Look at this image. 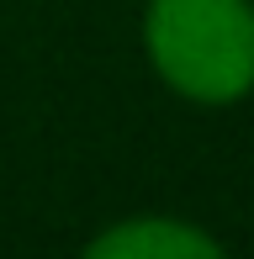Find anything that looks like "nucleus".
<instances>
[{
  "label": "nucleus",
  "instance_id": "obj_1",
  "mask_svg": "<svg viewBox=\"0 0 254 259\" xmlns=\"http://www.w3.org/2000/svg\"><path fill=\"white\" fill-rule=\"evenodd\" d=\"M143 42L159 79L201 106H233L254 90L249 0H148Z\"/></svg>",
  "mask_w": 254,
  "mask_h": 259
},
{
  "label": "nucleus",
  "instance_id": "obj_2",
  "mask_svg": "<svg viewBox=\"0 0 254 259\" xmlns=\"http://www.w3.org/2000/svg\"><path fill=\"white\" fill-rule=\"evenodd\" d=\"M90 254L96 259H212L223 254V243L175 217H133L90 238Z\"/></svg>",
  "mask_w": 254,
  "mask_h": 259
}]
</instances>
